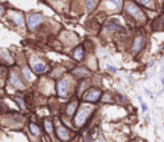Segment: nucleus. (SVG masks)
<instances>
[{
  "label": "nucleus",
  "mask_w": 164,
  "mask_h": 142,
  "mask_svg": "<svg viewBox=\"0 0 164 142\" xmlns=\"http://www.w3.org/2000/svg\"><path fill=\"white\" fill-rule=\"evenodd\" d=\"M83 55H84V48H83L82 46H78V47L75 49L73 56H74V58H75L76 61H82Z\"/></svg>",
  "instance_id": "9b49d317"
},
{
  "label": "nucleus",
  "mask_w": 164,
  "mask_h": 142,
  "mask_svg": "<svg viewBox=\"0 0 164 142\" xmlns=\"http://www.w3.org/2000/svg\"><path fill=\"white\" fill-rule=\"evenodd\" d=\"M22 74H24L25 78L30 80V73H29V71H28L27 68H22Z\"/></svg>",
  "instance_id": "6ab92c4d"
},
{
  "label": "nucleus",
  "mask_w": 164,
  "mask_h": 142,
  "mask_svg": "<svg viewBox=\"0 0 164 142\" xmlns=\"http://www.w3.org/2000/svg\"><path fill=\"white\" fill-rule=\"evenodd\" d=\"M142 106H143V110H146V105L144 103H142Z\"/></svg>",
  "instance_id": "4be33fe9"
},
{
  "label": "nucleus",
  "mask_w": 164,
  "mask_h": 142,
  "mask_svg": "<svg viewBox=\"0 0 164 142\" xmlns=\"http://www.w3.org/2000/svg\"><path fill=\"white\" fill-rule=\"evenodd\" d=\"M34 69L36 73H44L45 71H46V66L43 63H37V64H35Z\"/></svg>",
  "instance_id": "ddd939ff"
},
{
  "label": "nucleus",
  "mask_w": 164,
  "mask_h": 142,
  "mask_svg": "<svg viewBox=\"0 0 164 142\" xmlns=\"http://www.w3.org/2000/svg\"><path fill=\"white\" fill-rule=\"evenodd\" d=\"M41 20H43V17H41L40 15H37V14L30 15V16L28 17V28H29L30 30H34L35 27H36Z\"/></svg>",
  "instance_id": "39448f33"
},
{
  "label": "nucleus",
  "mask_w": 164,
  "mask_h": 142,
  "mask_svg": "<svg viewBox=\"0 0 164 142\" xmlns=\"http://www.w3.org/2000/svg\"><path fill=\"white\" fill-rule=\"evenodd\" d=\"M96 4H97V2H95V1H87V2H86L87 9H88V10H92V9H94V7H95Z\"/></svg>",
  "instance_id": "a211bd4d"
},
{
  "label": "nucleus",
  "mask_w": 164,
  "mask_h": 142,
  "mask_svg": "<svg viewBox=\"0 0 164 142\" xmlns=\"http://www.w3.org/2000/svg\"><path fill=\"white\" fill-rule=\"evenodd\" d=\"M56 133H57V137H58L60 140H63V141H67L69 139L68 131H67V129H65L64 126H58Z\"/></svg>",
  "instance_id": "6e6552de"
},
{
  "label": "nucleus",
  "mask_w": 164,
  "mask_h": 142,
  "mask_svg": "<svg viewBox=\"0 0 164 142\" xmlns=\"http://www.w3.org/2000/svg\"><path fill=\"white\" fill-rule=\"evenodd\" d=\"M73 74L76 75L77 77H86L91 75V72L88 69L84 68V67H76L74 71H73Z\"/></svg>",
  "instance_id": "1a4fd4ad"
},
{
  "label": "nucleus",
  "mask_w": 164,
  "mask_h": 142,
  "mask_svg": "<svg viewBox=\"0 0 164 142\" xmlns=\"http://www.w3.org/2000/svg\"><path fill=\"white\" fill-rule=\"evenodd\" d=\"M105 28L107 30L112 31V30H118L120 29V26H117L116 24H114V23H107L105 25Z\"/></svg>",
  "instance_id": "4468645a"
},
{
  "label": "nucleus",
  "mask_w": 164,
  "mask_h": 142,
  "mask_svg": "<svg viewBox=\"0 0 164 142\" xmlns=\"http://www.w3.org/2000/svg\"><path fill=\"white\" fill-rule=\"evenodd\" d=\"M9 17L11 18V20L14 21L17 26H24L25 20H24V17H22V15L21 14L16 12V11H10V12H9Z\"/></svg>",
  "instance_id": "423d86ee"
},
{
  "label": "nucleus",
  "mask_w": 164,
  "mask_h": 142,
  "mask_svg": "<svg viewBox=\"0 0 164 142\" xmlns=\"http://www.w3.org/2000/svg\"><path fill=\"white\" fill-rule=\"evenodd\" d=\"M57 90H58V95H59V96H66L67 91H68V83H67V81H66V80L60 81V82H59V84H58Z\"/></svg>",
  "instance_id": "0eeeda50"
},
{
  "label": "nucleus",
  "mask_w": 164,
  "mask_h": 142,
  "mask_svg": "<svg viewBox=\"0 0 164 142\" xmlns=\"http://www.w3.org/2000/svg\"><path fill=\"white\" fill-rule=\"evenodd\" d=\"M75 109H76V103H75V102H72V103H69L68 106H67V114L72 115L73 113L75 112Z\"/></svg>",
  "instance_id": "dca6fc26"
},
{
  "label": "nucleus",
  "mask_w": 164,
  "mask_h": 142,
  "mask_svg": "<svg viewBox=\"0 0 164 142\" xmlns=\"http://www.w3.org/2000/svg\"><path fill=\"white\" fill-rule=\"evenodd\" d=\"M162 83H163V85H164V77H163V80H162Z\"/></svg>",
  "instance_id": "b1692460"
},
{
  "label": "nucleus",
  "mask_w": 164,
  "mask_h": 142,
  "mask_svg": "<svg viewBox=\"0 0 164 142\" xmlns=\"http://www.w3.org/2000/svg\"><path fill=\"white\" fill-rule=\"evenodd\" d=\"M91 112H92V110L89 108H84L82 109V110H79V112L75 116V124L77 125V126H82L86 122L87 118L89 116Z\"/></svg>",
  "instance_id": "f03ea898"
},
{
  "label": "nucleus",
  "mask_w": 164,
  "mask_h": 142,
  "mask_svg": "<svg viewBox=\"0 0 164 142\" xmlns=\"http://www.w3.org/2000/svg\"><path fill=\"white\" fill-rule=\"evenodd\" d=\"M29 130H30V132L32 133V134H38L39 133V131H40V129H39V126H37L36 124H34V123H30L29 124Z\"/></svg>",
  "instance_id": "2eb2a0df"
},
{
  "label": "nucleus",
  "mask_w": 164,
  "mask_h": 142,
  "mask_svg": "<svg viewBox=\"0 0 164 142\" xmlns=\"http://www.w3.org/2000/svg\"><path fill=\"white\" fill-rule=\"evenodd\" d=\"M144 45H145V40H144L143 36L138 35V36H136V37H135V39H134L133 45H132V52H133V53H138L140 50H142V49H143Z\"/></svg>",
  "instance_id": "20e7f679"
},
{
  "label": "nucleus",
  "mask_w": 164,
  "mask_h": 142,
  "mask_svg": "<svg viewBox=\"0 0 164 142\" xmlns=\"http://www.w3.org/2000/svg\"><path fill=\"white\" fill-rule=\"evenodd\" d=\"M154 30H162L164 29V16H161L153 23Z\"/></svg>",
  "instance_id": "9d476101"
},
{
  "label": "nucleus",
  "mask_w": 164,
  "mask_h": 142,
  "mask_svg": "<svg viewBox=\"0 0 164 142\" xmlns=\"http://www.w3.org/2000/svg\"><path fill=\"white\" fill-rule=\"evenodd\" d=\"M108 68H109V69H111V71H113V72H114V73H115V72H116V69H115V68H114V67H113V66H108Z\"/></svg>",
  "instance_id": "412c9836"
},
{
  "label": "nucleus",
  "mask_w": 164,
  "mask_h": 142,
  "mask_svg": "<svg viewBox=\"0 0 164 142\" xmlns=\"http://www.w3.org/2000/svg\"><path fill=\"white\" fill-rule=\"evenodd\" d=\"M101 97V91L98 88H92L88 92H86L84 95V100L87 102H96Z\"/></svg>",
  "instance_id": "7ed1b4c3"
},
{
  "label": "nucleus",
  "mask_w": 164,
  "mask_h": 142,
  "mask_svg": "<svg viewBox=\"0 0 164 142\" xmlns=\"http://www.w3.org/2000/svg\"><path fill=\"white\" fill-rule=\"evenodd\" d=\"M45 128H46V131H47L48 133H51V131H53V125H51L50 122L45 121Z\"/></svg>",
  "instance_id": "f3484780"
},
{
  "label": "nucleus",
  "mask_w": 164,
  "mask_h": 142,
  "mask_svg": "<svg viewBox=\"0 0 164 142\" xmlns=\"http://www.w3.org/2000/svg\"><path fill=\"white\" fill-rule=\"evenodd\" d=\"M10 83L14 85V86H16V87H21L22 86V84H21V82L19 81V78H18L15 74H12L10 76Z\"/></svg>",
  "instance_id": "f8f14e48"
},
{
  "label": "nucleus",
  "mask_w": 164,
  "mask_h": 142,
  "mask_svg": "<svg viewBox=\"0 0 164 142\" xmlns=\"http://www.w3.org/2000/svg\"><path fill=\"white\" fill-rule=\"evenodd\" d=\"M2 10H4V9H2V6H0V15L2 14Z\"/></svg>",
  "instance_id": "5701e85b"
},
{
  "label": "nucleus",
  "mask_w": 164,
  "mask_h": 142,
  "mask_svg": "<svg viewBox=\"0 0 164 142\" xmlns=\"http://www.w3.org/2000/svg\"><path fill=\"white\" fill-rule=\"evenodd\" d=\"M16 100H17V102H18V103L20 104V106H21V108H22V109H25V103H24V101L21 100L20 97H16Z\"/></svg>",
  "instance_id": "aec40b11"
},
{
  "label": "nucleus",
  "mask_w": 164,
  "mask_h": 142,
  "mask_svg": "<svg viewBox=\"0 0 164 142\" xmlns=\"http://www.w3.org/2000/svg\"><path fill=\"white\" fill-rule=\"evenodd\" d=\"M126 11L127 14L130 15L131 17H133L135 20H142L144 18V14L143 11L141 10L140 8L137 7L136 5L133 4V2H130V4L126 6Z\"/></svg>",
  "instance_id": "f257e3e1"
}]
</instances>
